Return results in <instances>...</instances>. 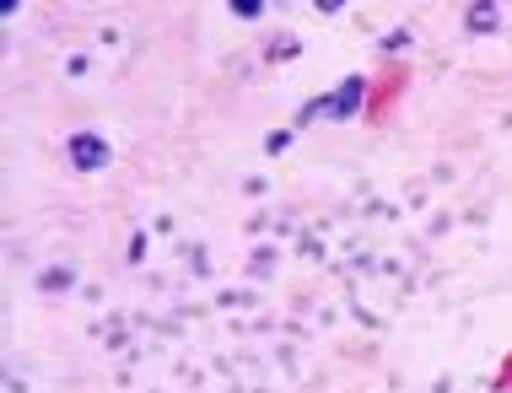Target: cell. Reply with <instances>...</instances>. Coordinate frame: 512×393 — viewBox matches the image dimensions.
<instances>
[{
    "mask_svg": "<svg viewBox=\"0 0 512 393\" xmlns=\"http://www.w3.org/2000/svg\"><path fill=\"white\" fill-rule=\"evenodd\" d=\"M362 97H367V81H362V76H345L340 92L313 97V103L302 108L297 124H313V119H356V114H362Z\"/></svg>",
    "mask_w": 512,
    "mask_h": 393,
    "instance_id": "obj_1",
    "label": "cell"
},
{
    "mask_svg": "<svg viewBox=\"0 0 512 393\" xmlns=\"http://www.w3.org/2000/svg\"><path fill=\"white\" fill-rule=\"evenodd\" d=\"M71 162L81 167V173H98V167H108L114 162V151H108V140L103 135H71Z\"/></svg>",
    "mask_w": 512,
    "mask_h": 393,
    "instance_id": "obj_2",
    "label": "cell"
},
{
    "mask_svg": "<svg viewBox=\"0 0 512 393\" xmlns=\"http://www.w3.org/2000/svg\"><path fill=\"white\" fill-rule=\"evenodd\" d=\"M496 22H502V6H469V11H464V27H469V33H496Z\"/></svg>",
    "mask_w": 512,
    "mask_h": 393,
    "instance_id": "obj_3",
    "label": "cell"
},
{
    "mask_svg": "<svg viewBox=\"0 0 512 393\" xmlns=\"http://www.w3.org/2000/svg\"><path fill=\"white\" fill-rule=\"evenodd\" d=\"M232 17L254 22V17H265V6H259V0H232Z\"/></svg>",
    "mask_w": 512,
    "mask_h": 393,
    "instance_id": "obj_4",
    "label": "cell"
},
{
    "mask_svg": "<svg viewBox=\"0 0 512 393\" xmlns=\"http://www.w3.org/2000/svg\"><path fill=\"white\" fill-rule=\"evenodd\" d=\"M286 146H292V130H275V135L265 140V151H270V157H275V151H286Z\"/></svg>",
    "mask_w": 512,
    "mask_h": 393,
    "instance_id": "obj_5",
    "label": "cell"
}]
</instances>
